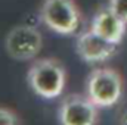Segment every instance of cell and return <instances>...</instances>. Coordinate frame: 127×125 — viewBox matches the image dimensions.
Listing matches in <instances>:
<instances>
[{"label":"cell","instance_id":"cell-10","mask_svg":"<svg viewBox=\"0 0 127 125\" xmlns=\"http://www.w3.org/2000/svg\"><path fill=\"white\" fill-rule=\"evenodd\" d=\"M118 124H120V125H127V103L124 104V107H123V109H121V112H120Z\"/></svg>","mask_w":127,"mask_h":125},{"label":"cell","instance_id":"cell-1","mask_svg":"<svg viewBox=\"0 0 127 125\" xmlns=\"http://www.w3.org/2000/svg\"><path fill=\"white\" fill-rule=\"evenodd\" d=\"M27 83L41 99H56L66 85V69L58 59L43 58L31 63L27 72Z\"/></svg>","mask_w":127,"mask_h":125},{"label":"cell","instance_id":"cell-8","mask_svg":"<svg viewBox=\"0 0 127 125\" xmlns=\"http://www.w3.org/2000/svg\"><path fill=\"white\" fill-rule=\"evenodd\" d=\"M0 125H19V118L12 109L0 106Z\"/></svg>","mask_w":127,"mask_h":125},{"label":"cell","instance_id":"cell-5","mask_svg":"<svg viewBox=\"0 0 127 125\" xmlns=\"http://www.w3.org/2000/svg\"><path fill=\"white\" fill-rule=\"evenodd\" d=\"M99 107L87 94L65 96L58 109V121L61 125H96Z\"/></svg>","mask_w":127,"mask_h":125},{"label":"cell","instance_id":"cell-6","mask_svg":"<svg viewBox=\"0 0 127 125\" xmlns=\"http://www.w3.org/2000/svg\"><path fill=\"white\" fill-rule=\"evenodd\" d=\"M117 44L97 35L92 28L83 31L75 40V52L86 63H100L115 55Z\"/></svg>","mask_w":127,"mask_h":125},{"label":"cell","instance_id":"cell-7","mask_svg":"<svg viewBox=\"0 0 127 125\" xmlns=\"http://www.w3.org/2000/svg\"><path fill=\"white\" fill-rule=\"evenodd\" d=\"M90 28L102 38L118 46L123 41V37L126 35L127 22L106 6L95 13Z\"/></svg>","mask_w":127,"mask_h":125},{"label":"cell","instance_id":"cell-4","mask_svg":"<svg viewBox=\"0 0 127 125\" xmlns=\"http://www.w3.org/2000/svg\"><path fill=\"white\" fill-rule=\"evenodd\" d=\"M43 47L41 32L35 27L21 24L13 27L4 37V49L15 61H31L37 58Z\"/></svg>","mask_w":127,"mask_h":125},{"label":"cell","instance_id":"cell-9","mask_svg":"<svg viewBox=\"0 0 127 125\" xmlns=\"http://www.w3.org/2000/svg\"><path fill=\"white\" fill-rule=\"evenodd\" d=\"M108 7L127 22V0H108Z\"/></svg>","mask_w":127,"mask_h":125},{"label":"cell","instance_id":"cell-3","mask_svg":"<svg viewBox=\"0 0 127 125\" xmlns=\"http://www.w3.org/2000/svg\"><path fill=\"white\" fill-rule=\"evenodd\" d=\"M40 21L53 32L72 35L80 30L81 12L75 0H43Z\"/></svg>","mask_w":127,"mask_h":125},{"label":"cell","instance_id":"cell-2","mask_svg":"<svg viewBox=\"0 0 127 125\" xmlns=\"http://www.w3.org/2000/svg\"><path fill=\"white\" fill-rule=\"evenodd\" d=\"M123 78L112 68H96L86 80V94L99 109L117 104L123 97Z\"/></svg>","mask_w":127,"mask_h":125}]
</instances>
